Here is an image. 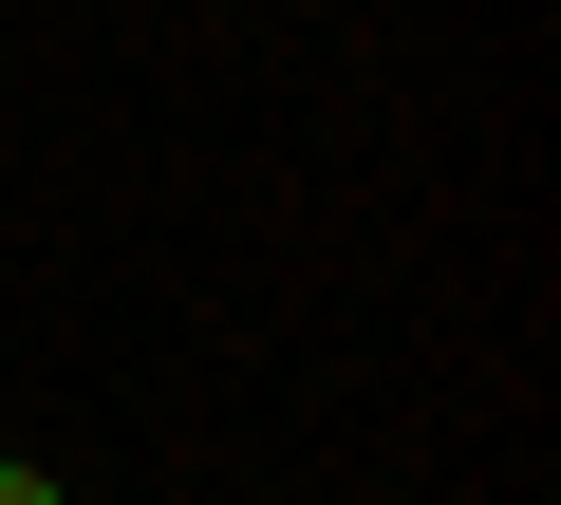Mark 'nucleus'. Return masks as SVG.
I'll use <instances>...</instances> for the list:
<instances>
[{"instance_id":"obj_1","label":"nucleus","mask_w":561,"mask_h":505,"mask_svg":"<svg viewBox=\"0 0 561 505\" xmlns=\"http://www.w3.org/2000/svg\"><path fill=\"white\" fill-rule=\"evenodd\" d=\"M0 505H57V468H20V449H0Z\"/></svg>"}]
</instances>
